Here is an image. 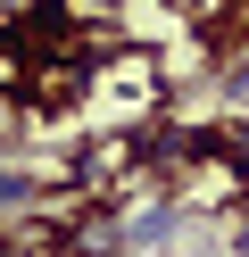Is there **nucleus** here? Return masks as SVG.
I'll list each match as a JSON object with an SVG mask.
<instances>
[{
	"instance_id": "obj_6",
	"label": "nucleus",
	"mask_w": 249,
	"mask_h": 257,
	"mask_svg": "<svg viewBox=\"0 0 249 257\" xmlns=\"http://www.w3.org/2000/svg\"><path fill=\"white\" fill-rule=\"evenodd\" d=\"M0 257H42V249H25V240H9V232H0Z\"/></svg>"
},
{
	"instance_id": "obj_2",
	"label": "nucleus",
	"mask_w": 249,
	"mask_h": 257,
	"mask_svg": "<svg viewBox=\"0 0 249 257\" xmlns=\"http://www.w3.org/2000/svg\"><path fill=\"white\" fill-rule=\"evenodd\" d=\"M25 207H42V174L0 166V216H25Z\"/></svg>"
},
{
	"instance_id": "obj_3",
	"label": "nucleus",
	"mask_w": 249,
	"mask_h": 257,
	"mask_svg": "<svg viewBox=\"0 0 249 257\" xmlns=\"http://www.w3.org/2000/svg\"><path fill=\"white\" fill-rule=\"evenodd\" d=\"M125 9H133V0H66V17H75V25H83V17H125Z\"/></svg>"
},
{
	"instance_id": "obj_1",
	"label": "nucleus",
	"mask_w": 249,
	"mask_h": 257,
	"mask_svg": "<svg viewBox=\"0 0 249 257\" xmlns=\"http://www.w3.org/2000/svg\"><path fill=\"white\" fill-rule=\"evenodd\" d=\"M175 232H183V199H158V207H133L116 224V249H166Z\"/></svg>"
},
{
	"instance_id": "obj_5",
	"label": "nucleus",
	"mask_w": 249,
	"mask_h": 257,
	"mask_svg": "<svg viewBox=\"0 0 249 257\" xmlns=\"http://www.w3.org/2000/svg\"><path fill=\"white\" fill-rule=\"evenodd\" d=\"M232 257H249V207H241V224H232Z\"/></svg>"
},
{
	"instance_id": "obj_4",
	"label": "nucleus",
	"mask_w": 249,
	"mask_h": 257,
	"mask_svg": "<svg viewBox=\"0 0 249 257\" xmlns=\"http://www.w3.org/2000/svg\"><path fill=\"white\" fill-rule=\"evenodd\" d=\"M17 124H25V91L0 83V133H17Z\"/></svg>"
}]
</instances>
